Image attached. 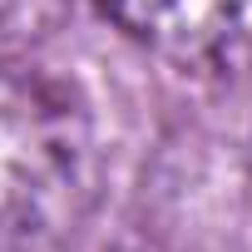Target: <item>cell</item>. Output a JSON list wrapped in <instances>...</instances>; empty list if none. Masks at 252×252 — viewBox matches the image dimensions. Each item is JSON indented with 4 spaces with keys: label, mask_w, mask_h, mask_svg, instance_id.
<instances>
[{
    "label": "cell",
    "mask_w": 252,
    "mask_h": 252,
    "mask_svg": "<svg viewBox=\"0 0 252 252\" xmlns=\"http://www.w3.org/2000/svg\"><path fill=\"white\" fill-rule=\"evenodd\" d=\"M94 193L99 144L84 99L45 69L0 60V252L60 247Z\"/></svg>",
    "instance_id": "cell-1"
},
{
    "label": "cell",
    "mask_w": 252,
    "mask_h": 252,
    "mask_svg": "<svg viewBox=\"0 0 252 252\" xmlns=\"http://www.w3.org/2000/svg\"><path fill=\"white\" fill-rule=\"evenodd\" d=\"M139 45L178 64H227L252 50V0H94Z\"/></svg>",
    "instance_id": "cell-2"
},
{
    "label": "cell",
    "mask_w": 252,
    "mask_h": 252,
    "mask_svg": "<svg viewBox=\"0 0 252 252\" xmlns=\"http://www.w3.org/2000/svg\"><path fill=\"white\" fill-rule=\"evenodd\" d=\"M74 0H0V45H30L45 40Z\"/></svg>",
    "instance_id": "cell-3"
}]
</instances>
